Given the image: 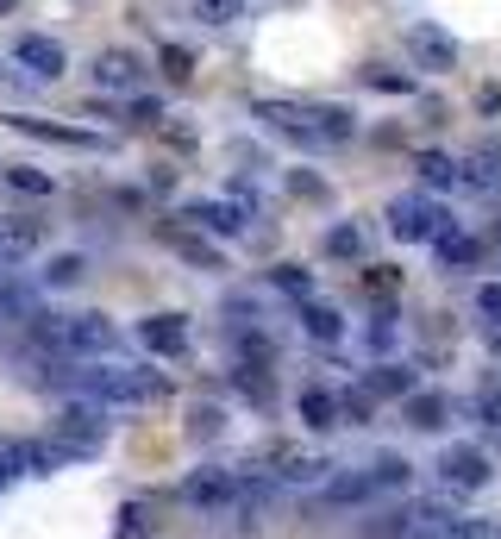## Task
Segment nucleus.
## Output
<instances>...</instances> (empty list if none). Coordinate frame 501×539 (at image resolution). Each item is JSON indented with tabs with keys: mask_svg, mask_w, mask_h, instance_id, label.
Wrapping results in <instances>:
<instances>
[{
	"mask_svg": "<svg viewBox=\"0 0 501 539\" xmlns=\"http://www.w3.org/2000/svg\"><path fill=\"white\" fill-rule=\"evenodd\" d=\"M32 345L57 358H107L119 345V326L107 314H32Z\"/></svg>",
	"mask_w": 501,
	"mask_h": 539,
	"instance_id": "1",
	"label": "nucleus"
},
{
	"mask_svg": "<svg viewBox=\"0 0 501 539\" xmlns=\"http://www.w3.org/2000/svg\"><path fill=\"white\" fill-rule=\"evenodd\" d=\"M76 395H88V402H107V408H145L163 395V377L145 364H82V377H76Z\"/></svg>",
	"mask_w": 501,
	"mask_h": 539,
	"instance_id": "2",
	"label": "nucleus"
},
{
	"mask_svg": "<svg viewBox=\"0 0 501 539\" xmlns=\"http://www.w3.org/2000/svg\"><path fill=\"white\" fill-rule=\"evenodd\" d=\"M458 496H414L383 514V539H439L451 521H458V508H451Z\"/></svg>",
	"mask_w": 501,
	"mask_h": 539,
	"instance_id": "3",
	"label": "nucleus"
},
{
	"mask_svg": "<svg viewBox=\"0 0 501 539\" xmlns=\"http://www.w3.org/2000/svg\"><path fill=\"white\" fill-rule=\"evenodd\" d=\"M433 471L445 483V496H483V489L495 483V464H489L483 445H445Z\"/></svg>",
	"mask_w": 501,
	"mask_h": 539,
	"instance_id": "4",
	"label": "nucleus"
},
{
	"mask_svg": "<svg viewBox=\"0 0 501 539\" xmlns=\"http://www.w3.org/2000/svg\"><path fill=\"white\" fill-rule=\"evenodd\" d=\"M389 232L401 245H426V239H445L451 232V214L439 201H426V195H395L389 201Z\"/></svg>",
	"mask_w": 501,
	"mask_h": 539,
	"instance_id": "5",
	"label": "nucleus"
},
{
	"mask_svg": "<svg viewBox=\"0 0 501 539\" xmlns=\"http://www.w3.org/2000/svg\"><path fill=\"white\" fill-rule=\"evenodd\" d=\"M182 502L195 514H226L238 502V471H226V464H201V471L182 483Z\"/></svg>",
	"mask_w": 501,
	"mask_h": 539,
	"instance_id": "6",
	"label": "nucleus"
},
{
	"mask_svg": "<svg viewBox=\"0 0 501 539\" xmlns=\"http://www.w3.org/2000/svg\"><path fill=\"white\" fill-rule=\"evenodd\" d=\"M401 44H408L414 69H426V76H445V69H458V38L439 32V26H426V19H414V26L401 32Z\"/></svg>",
	"mask_w": 501,
	"mask_h": 539,
	"instance_id": "7",
	"label": "nucleus"
},
{
	"mask_svg": "<svg viewBox=\"0 0 501 539\" xmlns=\"http://www.w3.org/2000/svg\"><path fill=\"white\" fill-rule=\"evenodd\" d=\"M57 439L76 445V452L101 445V439H107V402H88V395H76V402L57 414Z\"/></svg>",
	"mask_w": 501,
	"mask_h": 539,
	"instance_id": "8",
	"label": "nucleus"
},
{
	"mask_svg": "<svg viewBox=\"0 0 501 539\" xmlns=\"http://www.w3.org/2000/svg\"><path fill=\"white\" fill-rule=\"evenodd\" d=\"M182 220L201 226V232H213V239H238V232L251 226V207H245V201H188Z\"/></svg>",
	"mask_w": 501,
	"mask_h": 539,
	"instance_id": "9",
	"label": "nucleus"
},
{
	"mask_svg": "<svg viewBox=\"0 0 501 539\" xmlns=\"http://www.w3.org/2000/svg\"><path fill=\"white\" fill-rule=\"evenodd\" d=\"M251 113H257V120H264L270 132L295 138V145H320V132H314V107H295V101H251Z\"/></svg>",
	"mask_w": 501,
	"mask_h": 539,
	"instance_id": "10",
	"label": "nucleus"
},
{
	"mask_svg": "<svg viewBox=\"0 0 501 539\" xmlns=\"http://www.w3.org/2000/svg\"><path fill=\"white\" fill-rule=\"evenodd\" d=\"M138 82H145V63H138L132 51H119V44H113V51L94 57V88H101V95H132Z\"/></svg>",
	"mask_w": 501,
	"mask_h": 539,
	"instance_id": "11",
	"label": "nucleus"
},
{
	"mask_svg": "<svg viewBox=\"0 0 501 539\" xmlns=\"http://www.w3.org/2000/svg\"><path fill=\"white\" fill-rule=\"evenodd\" d=\"M44 226L38 220H19V214H0V270H19L26 257L38 251Z\"/></svg>",
	"mask_w": 501,
	"mask_h": 539,
	"instance_id": "12",
	"label": "nucleus"
},
{
	"mask_svg": "<svg viewBox=\"0 0 501 539\" xmlns=\"http://www.w3.org/2000/svg\"><path fill=\"white\" fill-rule=\"evenodd\" d=\"M13 63H26L38 82H57V76H63V44L44 38V32H26V38L13 44Z\"/></svg>",
	"mask_w": 501,
	"mask_h": 539,
	"instance_id": "13",
	"label": "nucleus"
},
{
	"mask_svg": "<svg viewBox=\"0 0 501 539\" xmlns=\"http://www.w3.org/2000/svg\"><path fill=\"white\" fill-rule=\"evenodd\" d=\"M138 339H145V351H157V358H182L188 351V320L182 314H151L145 326H138Z\"/></svg>",
	"mask_w": 501,
	"mask_h": 539,
	"instance_id": "14",
	"label": "nucleus"
},
{
	"mask_svg": "<svg viewBox=\"0 0 501 539\" xmlns=\"http://www.w3.org/2000/svg\"><path fill=\"white\" fill-rule=\"evenodd\" d=\"M276 464H282L276 477L289 489H326V471H332L326 452H276Z\"/></svg>",
	"mask_w": 501,
	"mask_h": 539,
	"instance_id": "15",
	"label": "nucleus"
},
{
	"mask_svg": "<svg viewBox=\"0 0 501 539\" xmlns=\"http://www.w3.org/2000/svg\"><path fill=\"white\" fill-rule=\"evenodd\" d=\"M276 483L282 477H238V502H232V514H238V527H257L270 514V502H276Z\"/></svg>",
	"mask_w": 501,
	"mask_h": 539,
	"instance_id": "16",
	"label": "nucleus"
},
{
	"mask_svg": "<svg viewBox=\"0 0 501 539\" xmlns=\"http://www.w3.org/2000/svg\"><path fill=\"white\" fill-rule=\"evenodd\" d=\"M7 126H13V132H26V138H51V145H69V151H94V132H76V126H51V120H32V113H13Z\"/></svg>",
	"mask_w": 501,
	"mask_h": 539,
	"instance_id": "17",
	"label": "nucleus"
},
{
	"mask_svg": "<svg viewBox=\"0 0 501 539\" xmlns=\"http://www.w3.org/2000/svg\"><path fill=\"white\" fill-rule=\"evenodd\" d=\"M464 189H470V195H495V189H501V151H495V145H476V151L464 157Z\"/></svg>",
	"mask_w": 501,
	"mask_h": 539,
	"instance_id": "18",
	"label": "nucleus"
},
{
	"mask_svg": "<svg viewBox=\"0 0 501 539\" xmlns=\"http://www.w3.org/2000/svg\"><path fill=\"white\" fill-rule=\"evenodd\" d=\"M414 170L426 189H464V157H445V151H420Z\"/></svg>",
	"mask_w": 501,
	"mask_h": 539,
	"instance_id": "19",
	"label": "nucleus"
},
{
	"mask_svg": "<svg viewBox=\"0 0 501 539\" xmlns=\"http://www.w3.org/2000/svg\"><path fill=\"white\" fill-rule=\"evenodd\" d=\"M433 245H439L445 270H476V264H483V239H470V232H458V226H451L445 239H433Z\"/></svg>",
	"mask_w": 501,
	"mask_h": 539,
	"instance_id": "20",
	"label": "nucleus"
},
{
	"mask_svg": "<svg viewBox=\"0 0 501 539\" xmlns=\"http://www.w3.org/2000/svg\"><path fill=\"white\" fill-rule=\"evenodd\" d=\"M301 326H307V339H320V345H339L345 339V314L326 308V301H301Z\"/></svg>",
	"mask_w": 501,
	"mask_h": 539,
	"instance_id": "21",
	"label": "nucleus"
},
{
	"mask_svg": "<svg viewBox=\"0 0 501 539\" xmlns=\"http://www.w3.org/2000/svg\"><path fill=\"white\" fill-rule=\"evenodd\" d=\"M370 395H401V402H408V395H420V377L408 364H376L370 370Z\"/></svg>",
	"mask_w": 501,
	"mask_h": 539,
	"instance_id": "22",
	"label": "nucleus"
},
{
	"mask_svg": "<svg viewBox=\"0 0 501 539\" xmlns=\"http://www.w3.org/2000/svg\"><path fill=\"white\" fill-rule=\"evenodd\" d=\"M445 414H451V402H445V395H433V389L408 395V427H420V433H439V427H445Z\"/></svg>",
	"mask_w": 501,
	"mask_h": 539,
	"instance_id": "23",
	"label": "nucleus"
},
{
	"mask_svg": "<svg viewBox=\"0 0 501 539\" xmlns=\"http://www.w3.org/2000/svg\"><path fill=\"white\" fill-rule=\"evenodd\" d=\"M314 132H320V145H351V138H357V113H345V107H314Z\"/></svg>",
	"mask_w": 501,
	"mask_h": 539,
	"instance_id": "24",
	"label": "nucleus"
},
{
	"mask_svg": "<svg viewBox=\"0 0 501 539\" xmlns=\"http://www.w3.org/2000/svg\"><path fill=\"white\" fill-rule=\"evenodd\" d=\"M345 408H339V395H326V389H301V427H339Z\"/></svg>",
	"mask_w": 501,
	"mask_h": 539,
	"instance_id": "25",
	"label": "nucleus"
},
{
	"mask_svg": "<svg viewBox=\"0 0 501 539\" xmlns=\"http://www.w3.org/2000/svg\"><path fill=\"white\" fill-rule=\"evenodd\" d=\"M163 239H170V245H176V257H188V264H195V270H220V251H213L207 239H195V232L170 226V232H163Z\"/></svg>",
	"mask_w": 501,
	"mask_h": 539,
	"instance_id": "26",
	"label": "nucleus"
},
{
	"mask_svg": "<svg viewBox=\"0 0 501 539\" xmlns=\"http://www.w3.org/2000/svg\"><path fill=\"white\" fill-rule=\"evenodd\" d=\"M370 483H376V489H408V483H414V464L401 458V452H383V458L370 464Z\"/></svg>",
	"mask_w": 501,
	"mask_h": 539,
	"instance_id": "27",
	"label": "nucleus"
},
{
	"mask_svg": "<svg viewBox=\"0 0 501 539\" xmlns=\"http://www.w3.org/2000/svg\"><path fill=\"white\" fill-rule=\"evenodd\" d=\"M370 489H376L370 471H364V477H332V483L320 489V502H326V508H351V502H364Z\"/></svg>",
	"mask_w": 501,
	"mask_h": 539,
	"instance_id": "28",
	"label": "nucleus"
},
{
	"mask_svg": "<svg viewBox=\"0 0 501 539\" xmlns=\"http://www.w3.org/2000/svg\"><path fill=\"white\" fill-rule=\"evenodd\" d=\"M13 182L19 195H57V176H44V170H32V163H7V170H0Z\"/></svg>",
	"mask_w": 501,
	"mask_h": 539,
	"instance_id": "29",
	"label": "nucleus"
},
{
	"mask_svg": "<svg viewBox=\"0 0 501 539\" xmlns=\"http://www.w3.org/2000/svg\"><path fill=\"white\" fill-rule=\"evenodd\" d=\"M439 539H501V521H495V514H458Z\"/></svg>",
	"mask_w": 501,
	"mask_h": 539,
	"instance_id": "30",
	"label": "nucleus"
},
{
	"mask_svg": "<svg viewBox=\"0 0 501 539\" xmlns=\"http://www.w3.org/2000/svg\"><path fill=\"white\" fill-rule=\"evenodd\" d=\"M82 270H88V264H82L76 251H69V257H51V270H44V289H76Z\"/></svg>",
	"mask_w": 501,
	"mask_h": 539,
	"instance_id": "31",
	"label": "nucleus"
},
{
	"mask_svg": "<svg viewBox=\"0 0 501 539\" xmlns=\"http://www.w3.org/2000/svg\"><path fill=\"white\" fill-rule=\"evenodd\" d=\"M276 289L295 295V301H314V276H307L301 264H276Z\"/></svg>",
	"mask_w": 501,
	"mask_h": 539,
	"instance_id": "32",
	"label": "nucleus"
},
{
	"mask_svg": "<svg viewBox=\"0 0 501 539\" xmlns=\"http://www.w3.org/2000/svg\"><path fill=\"white\" fill-rule=\"evenodd\" d=\"M238 13H245V0H195V19H201V26H232Z\"/></svg>",
	"mask_w": 501,
	"mask_h": 539,
	"instance_id": "33",
	"label": "nucleus"
},
{
	"mask_svg": "<svg viewBox=\"0 0 501 539\" xmlns=\"http://www.w3.org/2000/svg\"><path fill=\"white\" fill-rule=\"evenodd\" d=\"M119 539H151V508H145V502H126V508H119Z\"/></svg>",
	"mask_w": 501,
	"mask_h": 539,
	"instance_id": "34",
	"label": "nucleus"
},
{
	"mask_svg": "<svg viewBox=\"0 0 501 539\" xmlns=\"http://www.w3.org/2000/svg\"><path fill=\"white\" fill-rule=\"evenodd\" d=\"M326 251L332 257H364V232H357V226H332L326 232Z\"/></svg>",
	"mask_w": 501,
	"mask_h": 539,
	"instance_id": "35",
	"label": "nucleus"
},
{
	"mask_svg": "<svg viewBox=\"0 0 501 539\" xmlns=\"http://www.w3.org/2000/svg\"><path fill=\"white\" fill-rule=\"evenodd\" d=\"M157 57H163V76H170V82H188V76H195V57H188L182 44H163Z\"/></svg>",
	"mask_w": 501,
	"mask_h": 539,
	"instance_id": "36",
	"label": "nucleus"
},
{
	"mask_svg": "<svg viewBox=\"0 0 501 539\" xmlns=\"http://www.w3.org/2000/svg\"><path fill=\"white\" fill-rule=\"evenodd\" d=\"M220 427H226L220 408H195L188 414V439H220Z\"/></svg>",
	"mask_w": 501,
	"mask_h": 539,
	"instance_id": "37",
	"label": "nucleus"
},
{
	"mask_svg": "<svg viewBox=\"0 0 501 539\" xmlns=\"http://www.w3.org/2000/svg\"><path fill=\"white\" fill-rule=\"evenodd\" d=\"M364 289H370V295H395V289H401V270H389V264H370Z\"/></svg>",
	"mask_w": 501,
	"mask_h": 539,
	"instance_id": "38",
	"label": "nucleus"
},
{
	"mask_svg": "<svg viewBox=\"0 0 501 539\" xmlns=\"http://www.w3.org/2000/svg\"><path fill=\"white\" fill-rule=\"evenodd\" d=\"M339 408H345V427H370V389L364 395H339Z\"/></svg>",
	"mask_w": 501,
	"mask_h": 539,
	"instance_id": "39",
	"label": "nucleus"
},
{
	"mask_svg": "<svg viewBox=\"0 0 501 539\" xmlns=\"http://www.w3.org/2000/svg\"><path fill=\"white\" fill-rule=\"evenodd\" d=\"M126 120H132V126H163V101H157V95H151V101H132Z\"/></svg>",
	"mask_w": 501,
	"mask_h": 539,
	"instance_id": "40",
	"label": "nucleus"
},
{
	"mask_svg": "<svg viewBox=\"0 0 501 539\" xmlns=\"http://www.w3.org/2000/svg\"><path fill=\"white\" fill-rule=\"evenodd\" d=\"M370 88H383V95H408L414 76H395V69H370Z\"/></svg>",
	"mask_w": 501,
	"mask_h": 539,
	"instance_id": "41",
	"label": "nucleus"
},
{
	"mask_svg": "<svg viewBox=\"0 0 501 539\" xmlns=\"http://www.w3.org/2000/svg\"><path fill=\"white\" fill-rule=\"evenodd\" d=\"M476 308H483V320L501 326V283H483V289H476Z\"/></svg>",
	"mask_w": 501,
	"mask_h": 539,
	"instance_id": "42",
	"label": "nucleus"
},
{
	"mask_svg": "<svg viewBox=\"0 0 501 539\" xmlns=\"http://www.w3.org/2000/svg\"><path fill=\"white\" fill-rule=\"evenodd\" d=\"M289 189H295V195H307V201H326V182H320V176H307V170H295V176H289Z\"/></svg>",
	"mask_w": 501,
	"mask_h": 539,
	"instance_id": "43",
	"label": "nucleus"
},
{
	"mask_svg": "<svg viewBox=\"0 0 501 539\" xmlns=\"http://www.w3.org/2000/svg\"><path fill=\"white\" fill-rule=\"evenodd\" d=\"M476 414H483V427H495V433H501V395H495V389L483 395V402H476Z\"/></svg>",
	"mask_w": 501,
	"mask_h": 539,
	"instance_id": "44",
	"label": "nucleus"
},
{
	"mask_svg": "<svg viewBox=\"0 0 501 539\" xmlns=\"http://www.w3.org/2000/svg\"><path fill=\"white\" fill-rule=\"evenodd\" d=\"M7 13H13V0H0V19H7Z\"/></svg>",
	"mask_w": 501,
	"mask_h": 539,
	"instance_id": "45",
	"label": "nucleus"
}]
</instances>
